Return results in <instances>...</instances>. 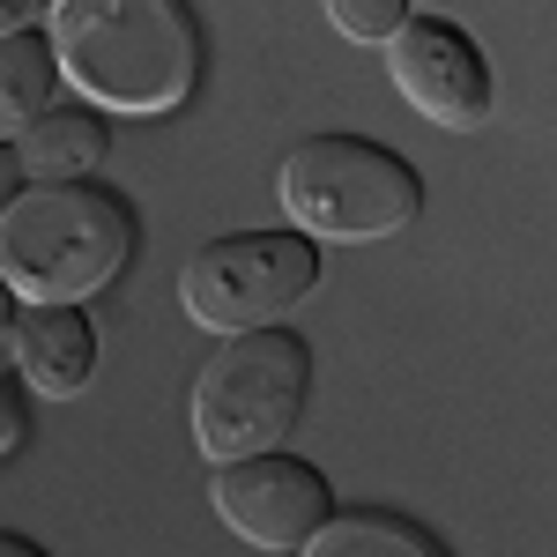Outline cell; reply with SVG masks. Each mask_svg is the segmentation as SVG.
I'll use <instances>...</instances> for the list:
<instances>
[{"mask_svg": "<svg viewBox=\"0 0 557 557\" xmlns=\"http://www.w3.org/2000/svg\"><path fill=\"white\" fill-rule=\"evenodd\" d=\"M283 215L312 231V238H394L424 215V178L401 149L364 141V134H305L298 149L283 157Z\"/></svg>", "mask_w": 557, "mask_h": 557, "instance_id": "cell-4", "label": "cell"}, {"mask_svg": "<svg viewBox=\"0 0 557 557\" xmlns=\"http://www.w3.org/2000/svg\"><path fill=\"white\" fill-rule=\"evenodd\" d=\"M30 417H23V386H8V409H0V454H23Z\"/></svg>", "mask_w": 557, "mask_h": 557, "instance_id": "cell-14", "label": "cell"}, {"mask_svg": "<svg viewBox=\"0 0 557 557\" xmlns=\"http://www.w3.org/2000/svg\"><path fill=\"white\" fill-rule=\"evenodd\" d=\"M298 557H454L424 520L401 513H335Z\"/></svg>", "mask_w": 557, "mask_h": 557, "instance_id": "cell-11", "label": "cell"}, {"mask_svg": "<svg viewBox=\"0 0 557 557\" xmlns=\"http://www.w3.org/2000/svg\"><path fill=\"white\" fill-rule=\"evenodd\" d=\"M209 498H215V513H223L231 535H246L253 550H290V557L335 520V483L312 469L305 454H290V446L215 469Z\"/></svg>", "mask_w": 557, "mask_h": 557, "instance_id": "cell-6", "label": "cell"}, {"mask_svg": "<svg viewBox=\"0 0 557 557\" xmlns=\"http://www.w3.org/2000/svg\"><path fill=\"white\" fill-rule=\"evenodd\" d=\"M141 223L134 201L97 178L23 186L0 215V275L23 305H83L127 275Z\"/></svg>", "mask_w": 557, "mask_h": 557, "instance_id": "cell-2", "label": "cell"}, {"mask_svg": "<svg viewBox=\"0 0 557 557\" xmlns=\"http://www.w3.org/2000/svg\"><path fill=\"white\" fill-rule=\"evenodd\" d=\"M386 75L431 127H446V134H475L491 120V104H498L491 60L454 15H409V30L386 45Z\"/></svg>", "mask_w": 557, "mask_h": 557, "instance_id": "cell-7", "label": "cell"}, {"mask_svg": "<svg viewBox=\"0 0 557 557\" xmlns=\"http://www.w3.org/2000/svg\"><path fill=\"white\" fill-rule=\"evenodd\" d=\"M60 83H67V67H60L52 30H15L0 45V127L23 134L30 120H45L60 104Z\"/></svg>", "mask_w": 557, "mask_h": 557, "instance_id": "cell-10", "label": "cell"}, {"mask_svg": "<svg viewBox=\"0 0 557 557\" xmlns=\"http://www.w3.org/2000/svg\"><path fill=\"white\" fill-rule=\"evenodd\" d=\"M104 149H112V120L97 112V104H52L45 120H30L23 134H8V164L23 178H89L104 164Z\"/></svg>", "mask_w": 557, "mask_h": 557, "instance_id": "cell-9", "label": "cell"}, {"mask_svg": "<svg viewBox=\"0 0 557 557\" xmlns=\"http://www.w3.org/2000/svg\"><path fill=\"white\" fill-rule=\"evenodd\" d=\"M45 30L97 112L157 120L201 89V23L186 0H60Z\"/></svg>", "mask_w": 557, "mask_h": 557, "instance_id": "cell-1", "label": "cell"}, {"mask_svg": "<svg viewBox=\"0 0 557 557\" xmlns=\"http://www.w3.org/2000/svg\"><path fill=\"white\" fill-rule=\"evenodd\" d=\"M0 557H52V550H45V543H30V535H8V543H0Z\"/></svg>", "mask_w": 557, "mask_h": 557, "instance_id": "cell-15", "label": "cell"}, {"mask_svg": "<svg viewBox=\"0 0 557 557\" xmlns=\"http://www.w3.org/2000/svg\"><path fill=\"white\" fill-rule=\"evenodd\" d=\"M320 8L349 45H394L409 30V15H417L409 0H320Z\"/></svg>", "mask_w": 557, "mask_h": 557, "instance_id": "cell-12", "label": "cell"}, {"mask_svg": "<svg viewBox=\"0 0 557 557\" xmlns=\"http://www.w3.org/2000/svg\"><path fill=\"white\" fill-rule=\"evenodd\" d=\"M8 349H15V372L30 394H83L97 380V320L83 305H15L8 312Z\"/></svg>", "mask_w": 557, "mask_h": 557, "instance_id": "cell-8", "label": "cell"}, {"mask_svg": "<svg viewBox=\"0 0 557 557\" xmlns=\"http://www.w3.org/2000/svg\"><path fill=\"white\" fill-rule=\"evenodd\" d=\"M312 401V349L290 327H253V335H223L209 364L194 372V446L201 461L231 469L290 446Z\"/></svg>", "mask_w": 557, "mask_h": 557, "instance_id": "cell-3", "label": "cell"}, {"mask_svg": "<svg viewBox=\"0 0 557 557\" xmlns=\"http://www.w3.org/2000/svg\"><path fill=\"white\" fill-rule=\"evenodd\" d=\"M52 8L60 0H0V30L15 38V30H38V23H52Z\"/></svg>", "mask_w": 557, "mask_h": 557, "instance_id": "cell-13", "label": "cell"}, {"mask_svg": "<svg viewBox=\"0 0 557 557\" xmlns=\"http://www.w3.org/2000/svg\"><path fill=\"white\" fill-rule=\"evenodd\" d=\"M320 290V238L312 231H231L209 238L178 275V305L194 327L209 335H253L283 327V312H298Z\"/></svg>", "mask_w": 557, "mask_h": 557, "instance_id": "cell-5", "label": "cell"}]
</instances>
